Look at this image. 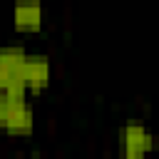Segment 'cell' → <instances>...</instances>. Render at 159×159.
Returning <instances> with one entry per match:
<instances>
[{
    "mask_svg": "<svg viewBox=\"0 0 159 159\" xmlns=\"http://www.w3.org/2000/svg\"><path fill=\"white\" fill-rule=\"evenodd\" d=\"M22 80L30 92H42L50 84V62L45 55H27L22 65Z\"/></svg>",
    "mask_w": 159,
    "mask_h": 159,
    "instance_id": "6da1fadb",
    "label": "cell"
},
{
    "mask_svg": "<svg viewBox=\"0 0 159 159\" xmlns=\"http://www.w3.org/2000/svg\"><path fill=\"white\" fill-rule=\"evenodd\" d=\"M122 144H124V154L129 159H137L154 149V137L142 124H127L122 132Z\"/></svg>",
    "mask_w": 159,
    "mask_h": 159,
    "instance_id": "7a4b0ae2",
    "label": "cell"
},
{
    "mask_svg": "<svg viewBox=\"0 0 159 159\" xmlns=\"http://www.w3.org/2000/svg\"><path fill=\"white\" fill-rule=\"evenodd\" d=\"M12 25L17 32H35L42 25V5L37 0H17L12 7Z\"/></svg>",
    "mask_w": 159,
    "mask_h": 159,
    "instance_id": "3957f363",
    "label": "cell"
},
{
    "mask_svg": "<svg viewBox=\"0 0 159 159\" xmlns=\"http://www.w3.org/2000/svg\"><path fill=\"white\" fill-rule=\"evenodd\" d=\"M35 127V119H32V109L27 107V102H15L10 107V114H7V122H5V129L10 134H17V137H27Z\"/></svg>",
    "mask_w": 159,
    "mask_h": 159,
    "instance_id": "277c9868",
    "label": "cell"
},
{
    "mask_svg": "<svg viewBox=\"0 0 159 159\" xmlns=\"http://www.w3.org/2000/svg\"><path fill=\"white\" fill-rule=\"evenodd\" d=\"M25 57H27V52L22 47H5V50H0V70L10 77H17V75H22Z\"/></svg>",
    "mask_w": 159,
    "mask_h": 159,
    "instance_id": "5b68a950",
    "label": "cell"
},
{
    "mask_svg": "<svg viewBox=\"0 0 159 159\" xmlns=\"http://www.w3.org/2000/svg\"><path fill=\"white\" fill-rule=\"evenodd\" d=\"M15 102H10L5 94H0V127L5 129V122H7V114H10V107H12Z\"/></svg>",
    "mask_w": 159,
    "mask_h": 159,
    "instance_id": "8992f818",
    "label": "cell"
}]
</instances>
